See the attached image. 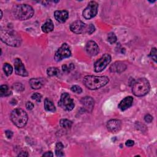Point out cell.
I'll use <instances>...</instances> for the list:
<instances>
[{
	"mask_svg": "<svg viewBox=\"0 0 157 157\" xmlns=\"http://www.w3.org/2000/svg\"><path fill=\"white\" fill-rule=\"evenodd\" d=\"M1 41L12 47H18L21 44V37L16 31L12 29H1L0 31Z\"/></svg>",
	"mask_w": 157,
	"mask_h": 157,
	"instance_id": "obj_1",
	"label": "cell"
},
{
	"mask_svg": "<svg viewBox=\"0 0 157 157\" xmlns=\"http://www.w3.org/2000/svg\"><path fill=\"white\" fill-rule=\"evenodd\" d=\"M109 78L107 76L86 75L83 78L85 86L91 90L99 89L108 83Z\"/></svg>",
	"mask_w": 157,
	"mask_h": 157,
	"instance_id": "obj_2",
	"label": "cell"
},
{
	"mask_svg": "<svg viewBox=\"0 0 157 157\" xmlns=\"http://www.w3.org/2000/svg\"><path fill=\"white\" fill-rule=\"evenodd\" d=\"M34 10L28 4H18L13 9L14 17L20 20H26L31 18L34 15Z\"/></svg>",
	"mask_w": 157,
	"mask_h": 157,
	"instance_id": "obj_3",
	"label": "cell"
},
{
	"mask_svg": "<svg viewBox=\"0 0 157 157\" xmlns=\"http://www.w3.org/2000/svg\"><path fill=\"white\" fill-rule=\"evenodd\" d=\"M150 90V85L145 78H140L134 82L132 92L136 96H144L148 94Z\"/></svg>",
	"mask_w": 157,
	"mask_h": 157,
	"instance_id": "obj_4",
	"label": "cell"
},
{
	"mask_svg": "<svg viewBox=\"0 0 157 157\" xmlns=\"http://www.w3.org/2000/svg\"><path fill=\"white\" fill-rule=\"evenodd\" d=\"M10 120L18 128H23L28 121V115L25 110L17 108L12 110L10 114Z\"/></svg>",
	"mask_w": 157,
	"mask_h": 157,
	"instance_id": "obj_5",
	"label": "cell"
},
{
	"mask_svg": "<svg viewBox=\"0 0 157 157\" xmlns=\"http://www.w3.org/2000/svg\"><path fill=\"white\" fill-rule=\"evenodd\" d=\"M58 106L64 110L71 111L74 109L75 104L74 100L67 93H63L58 101Z\"/></svg>",
	"mask_w": 157,
	"mask_h": 157,
	"instance_id": "obj_6",
	"label": "cell"
},
{
	"mask_svg": "<svg viewBox=\"0 0 157 157\" xmlns=\"http://www.w3.org/2000/svg\"><path fill=\"white\" fill-rule=\"evenodd\" d=\"M71 55V51L70 47L66 43H63L62 45L58 49L54 55V59L56 61H60L64 58L70 57Z\"/></svg>",
	"mask_w": 157,
	"mask_h": 157,
	"instance_id": "obj_7",
	"label": "cell"
},
{
	"mask_svg": "<svg viewBox=\"0 0 157 157\" xmlns=\"http://www.w3.org/2000/svg\"><path fill=\"white\" fill-rule=\"evenodd\" d=\"M112 59L111 56L108 53H105L94 64V69L96 72L102 71L107 65L110 63Z\"/></svg>",
	"mask_w": 157,
	"mask_h": 157,
	"instance_id": "obj_8",
	"label": "cell"
},
{
	"mask_svg": "<svg viewBox=\"0 0 157 157\" xmlns=\"http://www.w3.org/2000/svg\"><path fill=\"white\" fill-rule=\"evenodd\" d=\"M98 7H99V5L96 1H90L88 3L87 7L83 10L82 12L83 17L85 19H88V20L94 17L98 13Z\"/></svg>",
	"mask_w": 157,
	"mask_h": 157,
	"instance_id": "obj_9",
	"label": "cell"
},
{
	"mask_svg": "<svg viewBox=\"0 0 157 157\" xmlns=\"http://www.w3.org/2000/svg\"><path fill=\"white\" fill-rule=\"evenodd\" d=\"M88 26L81 20H76L70 25L71 31L75 34H82L86 33Z\"/></svg>",
	"mask_w": 157,
	"mask_h": 157,
	"instance_id": "obj_10",
	"label": "cell"
},
{
	"mask_svg": "<svg viewBox=\"0 0 157 157\" xmlns=\"http://www.w3.org/2000/svg\"><path fill=\"white\" fill-rule=\"evenodd\" d=\"M14 67H15V72L17 75L22 76V77H26L28 76V74L25 69L24 64H23L20 58H15L14 61Z\"/></svg>",
	"mask_w": 157,
	"mask_h": 157,
	"instance_id": "obj_11",
	"label": "cell"
},
{
	"mask_svg": "<svg viewBox=\"0 0 157 157\" xmlns=\"http://www.w3.org/2000/svg\"><path fill=\"white\" fill-rule=\"evenodd\" d=\"M85 50L89 55L94 56L97 55L99 52V48L94 41L89 40L86 44Z\"/></svg>",
	"mask_w": 157,
	"mask_h": 157,
	"instance_id": "obj_12",
	"label": "cell"
},
{
	"mask_svg": "<svg viewBox=\"0 0 157 157\" xmlns=\"http://www.w3.org/2000/svg\"><path fill=\"white\" fill-rule=\"evenodd\" d=\"M121 127V122L117 119L110 120L107 123V128L110 132L116 133L120 131Z\"/></svg>",
	"mask_w": 157,
	"mask_h": 157,
	"instance_id": "obj_13",
	"label": "cell"
},
{
	"mask_svg": "<svg viewBox=\"0 0 157 157\" xmlns=\"http://www.w3.org/2000/svg\"><path fill=\"white\" fill-rule=\"evenodd\" d=\"M80 102L84 107V109L88 112H91L93 109L94 105V101L93 98L90 96H85L81 99Z\"/></svg>",
	"mask_w": 157,
	"mask_h": 157,
	"instance_id": "obj_14",
	"label": "cell"
},
{
	"mask_svg": "<svg viewBox=\"0 0 157 157\" xmlns=\"http://www.w3.org/2000/svg\"><path fill=\"white\" fill-rule=\"evenodd\" d=\"M133 102V98L132 96H127L122 99L119 103L118 107L121 111H124L126 109H129Z\"/></svg>",
	"mask_w": 157,
	"mask_h": 157,
	"instance_id": "obj_15",
	"label": "cell"
},
{
	"mask_svg": "<svg viewBox=\"0 0 157 157\" xmlns=\"http://www.w3.org/2000/svg\"><path fill=\"white\" fill-rule=\"evenodd\" d=\"M55 19L59 23H64L69 17V12L66 10H56L54 12Z\"/></svg>",
	"mask_w": 157,
	"mask_h": 157,
	"instance_id": "obj_16",
	"label": "cell"
},
{
	"mask_svg": "<svg viewBox=\"0 0 157 157\" xmlns=\"http://www.w3.org/2000/svg\"><path fill=\"white\" fill-rule=\"evenodd\" d=\"M126 69V66L125 64L121 61H117L111 65L110 67V71L112 72L121 73L123 72Z\"/></svg>",
	"mask_w": 157,
	"mask_h": 157,
	"instance_id": "obj_17",
	"label": "cell"
},
{
	"mask_svg": "<svg viewBox=\"0 0 157 157\" xmlns=\"http://www.w3.org/2000/svg\"><path fill=\"white\" fill-rule=\"evenodd\" d=\"M29 83L31 88L38 90L41 88L44 85V80L42 78H32L29 80Z\"/></svg>",
	"mask_w": 157,
	"mask_h": 157,
	"instance_id": "obj_18",
	"label": "cell"
},
{
	"mask_svg": "<svg viewBox=\"0 0 157 157\" xmlns=\"http://www.w3.org/2000/svg\"><path fill=\"white\" fill-rule=\"evenodd\" d=\"M42 31L45 33H48L54 29V25L51 19H47L45 22L41 26Z\"/></svg>",
	"mask_w": 157,
	"mask_h": 157,
	"instance_id": "obj_19",
	"label": "cell"
},
{
	"mask_svg": "<svg viewBox=\"0 0 157 157\" xmlns=\"http://www.w3.org/2000/svg\"><path fill=\"white\" fill-rule=\"evenodd\" d=\"M44 109L48 112H54L56 111V107L53 102L48 98H45L44 100Z\"/></svg>",
	"mask_w": 157,
	"mask_h": 157,
	"instance_id": "obj_20",
	"label": "cell"
},
{
	"mask_svg": "<svg viewBox=\"0 0 157 157\" xmlns=\"http://www.w3.org/2000/svg\"><path fill=\"white\" fill-rule=\"evenodd\" d=\"M64 145L61 142H58L56 144L55 147V155L56 156H64V153L63 152Z\"/></svg>",
	"mask_w": 157,
	"mask_h": 157,
	"instance_id": "obj_21",
	"label": "cell"
},
{
	"mask_svg": "<svg viewBox=\"0 0 157 157\" xmlns=\"http://www.w3.org/2000/svg\"><path fill=\"white\" fill-rule=\"evenodd\" d=\"M47 74L48 76H56L59 74V70L56 67H50L47 69Z\"/></svg>",
	"mask_w": 157,
	"mask_h": 157,
	"instance_id": "obj_22",
	"label": "cell"
},
{
	"mask_svg": "<svg viewBox=\"0 0 157 157\" xmlns=\"http://www.w3.org/2000/svg\"><path fill=\"white\" fill-rule=\"evenodd\" d=\"M1 96H7L11 94L10 90L6 85H2L0 86Z\"/></svg>",
	"mask_w": 157,
	"mask_h": 157,
	"instance_id": "obj_23",
	"label": "cell"
},
{
	"mask_svg": "<svg viewBox=\"0 0 157 157\" xmlns=\"http://www.w3.org/2000/svg\"><path fill=\"white\" fill-rule=\"evenodd\" d=\"M60 126L64 129L70 128L72 125V122L67 119H61L59 121Z\"/></svg>",
	"mask_w": 157,
	"mask_h": 157,
	"instance_id": "obj_24",
	"label": "cell"
},
{
	"mask_svg": "<svg viewBox=\"0 0 157 157\" xmlns=\"http://www.w3.org/2000/svg\"><path fill=\"white\" fill-rule=\"evenodd\" d=\"M3 71L7 76H9L13 72V68L9 63H4L3 65Z\"/></svg>",
	"mask_w": 157,
	"mask_h": 157,
	"instance_id": "obj_25",
	"label": "cell"
},
{
	"mask_svg": "<svg viewBox=\"0 0 157 157\" xmlns=\"http://www.w3.org/2000/svg\"><path fill=\"white\" fill-rule=\"evenodd\" d=\"M74 69V64L73 63H70L69 65L64 64L62 66V70L66 73L70 72L72 70Z\"/></svg>",
	"mask_w": 157,
	"mask_h": 157,
	"instance_id": "obj_26",
	"label": "cell"
},
{
	"mask_svg": "<svg viewBox=\"0 0 157 157\" xmlns=\"http://www.w3.org/2000/svg\"><path fill=\"white\" fill-rule=\"evenodd\" d=\"M117 40V36H115V34L113 33H110L108 34V35H107V40L110 44H113L115 43Z\"/></svg>",
	"mask_w": 157,
	"mask_h": 157,
	"instance_id": "obj_27",
	"label": "cell"
},
{
	"mask_svg": "<svg viewBox=\"0 0 157 157\" xmlns=\"http://www.w3.org/2000/svg\"><path fill=\"white\" fill-rule=\"evenodd\" d=\"M31 98L33 100H35L36 101L40 102L42 99V95L38 93H34L31 95Z\"/></svg>",
	"mask_w": 157,
	"mask_h": 157,
	"instance_id": "obj_28",
	"label": "cell"
},
{
	"mask_svg": "<svg viewBox=\"0 0 157 157\" xmlns=\"http://www.w3.org/2000/svg\"><path fill=\"white\" fill-rule=\"evenodd\" d=\"M71 91L77 94H80L82 92V89L80 86L78 85H74L71 88Z\"/></svg>",
	"mask_w": 157,
	"mask_h": 157,
	"instance_id": "obj_29",
	"label": "cell"
},
{
	"mask_svg": "<svg viewBox=\"0 0 157 157\" xmlns=\"http://www.w3.org/2000/svg\"><path fill=\"white\" fill-rule=\"evenodd\" d=\"M150 56L155 63L156 62V48L155 47L151 48L150 53Z\"/></svg>",
	"mask_w": 157,
	"mask_h": 157,
	"instance_id": "obj_30",
	"label": "cell"
},
{
	"mask_svg": "<svg viewBox=\"0 0 157 157\" xmlns=\"http://www.w3.org/2000/svg\"><path fill=\"white\" fill-rule=\"evenodd\" d=\"M13 88L17 91H22L24 90L25 88L21 83H16L13 85Z\"/></svg>",
	"mask_w": 157,
	"mask_h": 157,
	"instance_id": "obj_31",
	"label": "cell"
},
{
	"mask_svg": "<svg viewBox=\"0 0 157 157\" xmlns=\"http://www.w3.org/2000/svg\"><path fill=\"white\" fill-rule=\"evenodd\" d=\"M94 31H95V27H94V26L93 24H90L89 26H88L86 33H87L88 34H92Z\"/></svg>",
	"mask_w": 157,
	"mask_h": 157,
	"instance_id": "obj_32",
	"label": "cell"
},
{
	"mask_svg": "<svg viewBox=\"0 0 157 157\" xmlns=\"http://www.w3.org/2000/svg\"><path fill=\"white\" fill-rule=\"evenodd\" d=\"M144 120L147 123H151L153 121V117L150 114H147L144 117Z\"/></svg>",
	"mask_w": 157,
	"mask_h": 157,
	"instance_id": "obj_33",
	"label": "cell"
},
{
	"mask_svg": "<svg viewBox=\"0 0 157 157\" xmlns=\"http://www.w3.org/2000/svg\"><path fill=\"white\" fill-rule=\"evenodd\" d=\"M33 107H34V104L31 102L28 101L26 103V108L28 110H32L33 109Z\"/></svg>",
	"mask_w": 157,
	"mask_h": 157,
	"instance_id": "obj_34",
	"label": "cell"
},
{
	"mask_svg": "<svg viewBox=\"0 0 157 157\" xmlns=\"http://www.w3.org/2000/svg\"><path fill=\"white\" fill-rule=\"evenodd\" d=\"M125 145L128 147H132L134 145V141L132 140H128L126 143H125Z\"/></svg>",
	"mask_w": 157,
	"mask_h": 157,
	"instance_id": "obj_35",
	"label": "cell"
},
{
	"mask_svg": "<svg viewBox=\"0 0 157 157\" xmlns=\"http://www.w3.org/2000/svg\"><path fill=\"white\" fill-rule=\"evenodd\" d=\"M5 134H6V137H7L8 139H10V138L12 137V136H13V132H12V131H10V130H7V131H6Z\"/></svg>",
	"mask_w": 157,
	"mask_h": 157,
	"instance_id": "obj_36",
	"label": "cell"
},
{
	"mask_svg": "<svg viewBox=\"0 0 157 157\" xmlns=\"http://www.w3.org/2000/svg\"><path fill=\"white\" fill-rule=\"evenodd\" d=\"M28 156V153L26 151H21L18 155V156H22V157H25Z\"/></svg>",
	"mask_w": 157,
	"mask_h": 157,
	"instance_id": "obj_37",
	"label": "cell"
},
{
	"mask_svg": "<svg viewBox=\"0 0 157 157\" xmlns=\"http://www.w3.org/2000/svg\"><path fill=\"white\" fill-rule=\"evenodd\" d=\"M53 154L52 151H47L42 155V156H53Z\"/></svg>",
	"mask_w": 157,
	"mask_h": 157,
	"instance_id": "obj_38",
	"label": "cell"
},
{
	"mask_svg": "<svg viewBox=\"0 0 157 157\" xmlns=\"http://www.w3.org/2000/svg\"><path fill=\"white\" fill-rule=\"evenodd\" d=\"M0 11H1V18H2V12L1 10Z\"/></svg>",
	"mask_w": 157,
	"mask_h": 157,
	"instance_id": "obj_39",
	"label": "cell"
}]
</instances>
